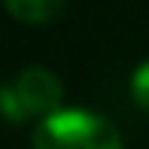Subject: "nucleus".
I'll use <instances>...</instances> for the list:
<instances>
[{"mask_svg":"<svg viewBox=\"0 0 149 149\" xmlns=\"http://www.w3.org/2000/svg\"><path fill=\"white\" fill-rule=\"evenodd\" d=\"M15 91L22 97L28 116H49V113L61 110V100H64V85L52 70L46 67H24L15 76Z\"/></svg>","mask_w":149,"mask_h":149,"instance_id":"f03ea898","label":"nucleus"},{"mask_svg":"<svg viewBox=\"0 0 149 149\" xmlns=\"http://www.w3.org/2000/svg\"><path fill=\"white\" fill-rule=\"evenodd\" d=\"M131 97L143 113H149V58L131 73Z\"/></svg>","mask_w":149,"mask_h":149,"instance_id":"39448f33","label":"nucleus"},{"mask_svg":"<svg viewBox=\"0 0 149 149\" xmlns=\"http://www.w3.org/2000/svg\"><path fill=\"white\" fill-rule=\"evenodd\" d=\"M0 116H3L6 122H15V125H18V122H24V119H31L12 82L0 85Z\"/></svg>","mask_w":149,"mask_h":149,"instance_id":"20e7f679","label":"nucleus"},{"mask_svg":"<svg viewBox=\"0 0 149 149\" xmlns=\"http://www.w3.org/2000/svg\"><path fill=\"white\" fill-rule=\"evenodd\" d=\"M33 149H125L116 125L91 110H55L33 131Z\"/></svg>","mask_w":149,"mask_h":149,"instance_id":"f257e3e1","label":"nucleus"},{"mask_svg":"<svg viewBox=\"0 0 149 149\" xmlns=\"http://www.w3.org/2000/svg\"><path fill=\"white\" fill-rule=\"evenodd\" d=\"M67 0H3L6 12L24 24H46L61 15Z\"/></svg>","mask_w":149,"mask_h":149,"instance_id":"7ed1b4c3","label":"nucleus"}]
</instances>
